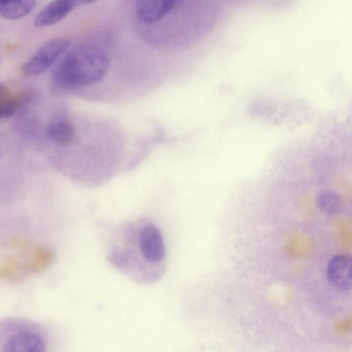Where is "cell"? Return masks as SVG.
Wrapping results in <instances>:
<instances>
[{"label": "cell", "instance_id": "4fadbf2b", "mask_svg": "<svg viewBox=\"0 0 352 352\" xmlns=\"http://www.w3.org/2000/svg\"><path fill=\"white\" fill-rule=\"evenodd\" d=\"M8 1V0H0V2H3V1Z\"/></svg>", "mask_w": 352, "mask_h": 352}, {"label": "cell", "instance_id": "277c9868", "mask_svg": "<svg viewBox=\"0 0 352 352\" xmlns=\"http://www.w3.org/2000/svg\"><path fill=\"white\" fill-rule=\"evenodd\" d=\"M69 41L65 38L48 41L27 60L22 67L26 76H35L47 71L65 51Z\"/></svg>", "mask_w": 352, "mask_h": 352}, {"label": "cell", "instance_id": "52a82bcc", "mask_svg": "<svg viewBox=\"0 0 352 352\" xmlns=\"http://www.w3.org/2000/svg\"><path fill=\"white\" fill-rule=\"evenodd\" d=\"M175 2L176 0H138L136 14L144 23H155L172 10Z\"/></svg>", "mask_w": 352, "mask_h": 352}, {"label": "cell", "instance_id": "6da1fadb", "mask_svg": "<svg viewBox=\"0 0 352 352\" xmlns=\"http://www.w3.org/2000/svg\"><path fill=\"white\" fill-rule=\"evenodd\" d=\"M102 246L108 263L133 282H157L166 269L167 252L160 229L146 218L105 226Z\"/></svg>", "mask_w": 352, "mask_h": 352}, {"label": "cell", "instance_id": "7c38bea8", "mask_svg": "<svg viewBox=\"0 0 352 352\" xmlns=\"http://www.w3.org/2000/svg\"><path fill=\"white\" fill-rule=\"evenodd\" d=\"M96 0H76L77 6L80 5L89 4Z\"/></svg>", "mask_w": 352, "mask_h": 352}, {"label": "cell", "instance_id": "7a4b0ae2", "mask_svg": "<svg viewBox=\"0 0 352 352\" xmlns=\"http://www.w3.org/2000/svg\"><path fill=\"white\" fill-rule=\"evenodd\" d=\"M109 58L100 46L84 43L75 46L59 61L52 79L61 88H76L94 85L107 74Z\"/></svg>", "mask_w": 352, "mask_h": 352}, {"label": "cell", "instance_id": "ba28073f", "mask_svg": "<svg viewBox=\"0 0 352 352\" xmlns=\"http://www.w3.org/2000/svg\"><path fill=\"white\" fill-rule=\"evenodd\" d=\"M46 137L60 146L70 144L74 139L75 130L72 122L64 118L50 122L45 129Z\"/></svg>", "mask_w": 352, "mask_h": 352}, {"label": "cell", "instance_id": "30bf717a", "mask_svg": "<svg viewBox=\"0 0 352 352\" xmlns=\"http://www.w3.org/2000/svg\"><path fill=\"white\" fill-rule=\"evenodd\" d=\"M23 98L20 94L1 85L0 116L6 118L14 114L21 105Z\"/></svg>", "mask_w": 352, "mask_h": 352}, {"label": "cell", "instance_id": "3957f363", "mask_svg": "<svg viewBox=\"0 0 352 352\" xmlns=\"http://www.w3.org/2000/svg\"><path fill=\"white\" fill-rule=\"evenodd\" d=\"M50 344V333L43 324L21 316L1 319L0 352H45Z\"/></svg>", "mask_w": 352, "mask_h": 352}, {"label": "cell", "instance_id": "8992f818", "mask_svg": "<svg viewBox=\"0 0 352 352\" xmlns=\"http://www.w3.org/2000/svg\"><path fill=\"white\" fill-rule=\"evenodd\" d=\"M76 6V0H53L37 14L34 25L43 28L54 25L63 19Z\"/></svg>", "mask_w": 352, "mask_h": 352}, {"label": "cell", "instance_id": "9c48e42d", "mask_svg": "<svg viewBox=\"0 0 352 352\" xmlns=\"http://www.w3.org/2000/svg\"><path fill=\"white\" fill-rule=\"evenodd\" d=\"M36 0H8L0 2V14L8 20L21 19L34 8Z\"/></svg>", "mask_w": 352, "mask_h": 352}, {"label": "cell", "instance_id": "5b68a950", "mask_svg": "<svg viewBox=\"0 0 352 352\" xmlns=\"http://www.w3.org/2000/svg\"><path fill=\"white\" fill-rule=\"evenodd\" d=\"M327 276L329 283L337 289H352V255L342 254L333 256L327 264Z\"/></svg>", "mask_w": 352, "mask_h": 352}, {"label": "cell", "instance_id": "8fae6325", "mask_svg": "<svg viewBox=\"0 0 352 352\" xmlns=\"http://www.w3.org/2000/svg\"><path fill=\"white\" fill-rule=\"evenodd\" d=\"M316 206L322 213L333 215L340 209L341 199L339 195L333 190H324L318 195Z\"/></svg>", "mask_w": 352, "mask_h": 352}]
</instances>
